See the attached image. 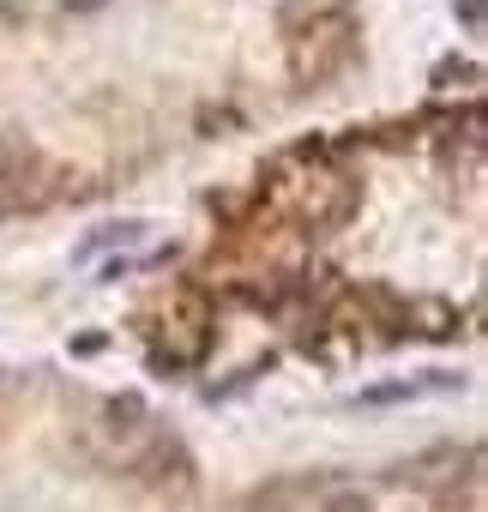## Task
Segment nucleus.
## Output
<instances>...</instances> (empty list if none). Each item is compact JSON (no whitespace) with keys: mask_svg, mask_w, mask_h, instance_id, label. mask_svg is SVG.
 Wrapping results in <instances>:
<instances>
[{"mask_svg":"<svg viewBox=\"0 0 488 512\" xmlns=\"http://www.w3.org/2000/svg\"><path fill=\"white\" fill-rule=\"evenodd\" d=\"M103 0H67V13H97Z\"/></svg>","mask_w":488,"mask_h":512,"instance_id":"f03ea898","label":"nucleus"},{"mask_svg":"<svg viewBox=\"0 0 488 512\" xmlns=\"http://www.w3.org/2000/svg\"><path fill=\"white\" fill-rule=\"evenodd\" d=\"M103 422H109V434H139L145 428V404L139 398H109Z\"/></svg>","mask_w":488,"mask_h":512,"instance_id":"f257e3e1","label":"nucleus"}]
</instances>
